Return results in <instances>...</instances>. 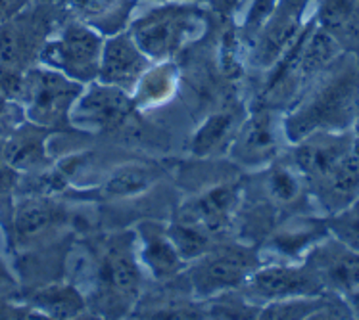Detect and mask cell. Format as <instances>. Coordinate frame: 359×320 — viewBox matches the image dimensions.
<instances>
[{
	"mask_svg": "<svg viewBox=\"0 0 359 320\" xmlns=\"http://www.w3.org/2000/svg\"><path fill=\"white\" fill-rule=\"evenodd\" d=\"M142 278L137 236L129 230L108 234L87 246L74 284L83 291L95 319H123L139 305Z\"/></svg>",
	"mask_w": 359,
	"mask_h": 320,
	"instance_id": "obj_1",
	"label": "cell"
},
{
	"mask_svg": "<svg viewBox=\"0 0 359 320\" xmlns=\"http://www.w3.org/2000/svg\"><path fill=\"white\" fill-rule=\"evenodd\" d=\"M359 117V60L342 52L283 113L292 146L313 132L350 131Z\"/></svg>",
	"mask_w": 359,
	"mask_h": 320,
	"instance_id": "obj_2",
	"label": "cell"
},
{
	"mask_svg": "<svg viewBox=\"0 0 359 320\" xmlns=\"http://www.w3.org/2000/svg\"><path fill=\"white\" fill-rule=\"evenodd\" d=\"M208 12L198 0H165L133 15L127 25L133 41L154 64L173 62L204 35Z\"/></svg>",
	"mask_w": 359,
	"mask_h": 320,
	"instance_id": "obj_3",
	"label": "cell"
},
{
	"mask_svg": "<svg viewBox=\"0 0 359 320\" xmlns=\"http://www.w3.org/2000/svg\"><path fill=\"white\" fill-rule=\"evenodd\" d=\"M264 263L259 248L254 244L223 240L189 263L184 280L189 282L192 295L198 301H205L223 291L238 290Z\"/></svg>",
	"mask_w": 359,
	"mask_h": 320,
	"instance_id": "obj_4",
	"label": "cell"
},
{
	"mask_svg": "<svg viewBox=\"0 0 359 320\" xmlns=\"http://www.w3.org/2000/svg\"><path fill=\"white\" fill-rule=\"evenodd\" d=\"M62 20L52 0H31L0 22V66L25 71L39 64L44 44Z\"/></svg>",
	"mask_w": 359,
	"mask_h": 320,
	"instance_id": "obj_5",
	"label": "cell"
},
{
	"mask_svg": "<svg viewBox=\"0 0 359 320\" xmlns=\"http://www.w3.org/2000/svg\"><path fill=\"white\" fill-rule=\"evenodd\" d=\"M85 85L69 79L43 64H35L23 71L20 106L31 123L58 131L69 127V113Z\"/></svg>",
	"mask_w": 359,
	"mask_h": 320,
	"instance_id": "obj_6",
	"label": "cell"
},
{
	"mask_svg": "<svg viewBox=\"0 0 359 320\" xmlns=\"http://www.w3.org/2000/svg\"><path fill=\"white\" fill-rule=\"evenodd\" d=\"M104 39L85 23L64 18L44 44L39 64L64 73L81 85L98 81Z\"/></svg>",
	"mask_w": 359,
	"mask_h": 320,
	"instance_id": "obj_7",
	"label": "cell"
},
{
	"mask_svg": "<svg viewBox=\"0 0 359 320\" xmlns=\"http://www.w3.org/2000/svg\"><path fill=\"white\" fill-rule=\"evenodd\" d=\"M250 303L264 307L275 301L325 293L321 278L306 263H264L238 288Z\"/></svg>",
	"mask_w": 359,
	"mask_h": 320,
	"instance_id": "obj_8",
	"label": "cell"
},
{
	"mask_svg": "<svg viewBox=\"0 0 359 320\" xmlns=\"http://www.w3.org/2000/svg\"><path fill=\"white\" fill-rule=\"evenodd\" d=\"M280 140L286 142L283 132V111L271 108H248V113L242 119L235 140L229 148V158L236 165L262 171L280 155Z\"/></svg>",
	"mask_w": 359,
	"mask_h": 320,
	"instance_id": "obj_9",
	"label": "cell"
},
{
	"mask_svg": "<svg viewBox=\"0 0 359 320\" xmlns=\"http://www.w3.org/2000/svg\"><path fill=\"white\" fill-rule=\"evenodd\" d=\"M137 109L131 92L95 81L85 85L77 98L69 113V127L87 132L119 131L131 123Z\"/></svg>",
	"mask_w": 359,
	"mask_h": 320,
	"instance_id": "obj_10",
	"label": "cell"
},
{
	"mask_svg": "<svg viewBox=\"0 0 359 320\" xmlns=\"http://www.w3.org/2000/svg\"><path fill=\"white\" fill-rule=\"evenodd\" d=\"M66 207L60 205L52 196L27 194L18 200L10 213L12 240L18 248L33 249L56 238L67 225Z\"/></svg>",
	"mask_w": 359,
	"mask_h": 320,
	"instance_id": "obj_11",
	"label": "cell"
},
{
	"mask_svg": "<svg viewBox=\"0 0 359 320\" xmlns=\"http://www.w3.org/2000/svg\"><path fill=\"white\" fill-rule=\"evenodd\" d=\"M242 202V184H219L205 190L198 196L187 200L179 209L177 217L189 218L202 226L215 242L229 240V234L235 228Z\"/></svg>",
	"mask_w": 359,
	"mask_h": 320,
	"instance_id": "obj_12",
	"label": "cell"
},
{
	"mask_svg": "<svg viewBox=\"0 0 359 320\" xmlns=\"http://www.w3.org/2000/svg\"><path fill=\"white\" fill-rule=\"evenodd\" d=\"M304 263L316 270L325 290L338 293L344 301L359 291V251L332 234L309 249Z\"/></svg>",
	"mask_w": 359,
	"mask_h": 320,
	"instance_id": "obj_13",
	"label": "cell"
},
{
	"mask_svg": "<svg viewBox=\"0 0 359 320\" xmlns=\"http://www.w3.org/2000/svg\"><path fill=\"white\" fill-rule=\"evenodd\" d=\"M137 236V255L140 267L158 284H169L189 267L168 232V225L160 221L144 218L135 226Z\"/></svg>",
	"mask_w": 359,
	"mask_h": 320,
	"instance_id": "obj_14",
	"label": "cell"
},
{
	"mask_svg": "<svg viewBox=\"0 0 359 320\" xmlns=\"http://www.w3.org/2000/svg\"><path fill=\"white\" fill-rule=\"evenodd\" d=\"M325 217H311L308 213L290 215L273 228L267 240L262 244V257L271 253L267 263H302L309 249L329 236Z\"/></svg>",
	"mask_w": 359,
	"mask_h": 320,
	"instance_id": "obj_15",
	"label": "cell"
},
{
	"mask_svg": "<svg viewBox=\"0 0 359 320\" xmlns=\"http://www.w3.org/2000/svg\"><path fill=\"white\" fill-rule=\"evenodd\" d=\"M355 148L353 129L350 131H321L313 132L300 142L292 144L288 158L294 167L306 179V184L316 181L329 171L332 165Z\"/></svg>",
	"mask_w": 359,
	"mask_h": 320,
	"instance_id": "obj_16",
	"label": "cell"
},
{
	"mask_svg": "<svg viewBox=\"0 0 359 320\" xmlns=\"http://www.w3.org/2000/svg\"><path fill=\"white\" fill-rule=\"evenodd\" d=\"M152 64L154 62L140 50L139 44L133 41L129 31L125 29L104 39L98 81L104 85H111V87L133 92L140 77L148 71V67Z\"/></svg>",
	"mask_w": 359,
	"mask_h": 320,
	"instance_id": "obj_17",
	"label": "cell"
},
{
	"mask_svg": "<svg viewBox=\"0 0 359 320\" xmlns=\"http://www.w3.org/2000/svg\"><path fill=\"white\" fill-rule=\"evenodd\" d=\"M309 196L325 217L344 211L359 200V152L353 148L337 165L308 182Z\"/></svg>",
	"mask_w": 359,
	"mask_h": 320,
	"instance_id": "obj_18",
	"label": "cell"
},
{
	"mask_svg": "<svg viewBox=\"0 0 359 320\" xmlns=\"http://www.w3.org/2000/svg\"><path fill=\"white\" fill-rule=\"evenodd\" d=\"M52 132L54 131L25 119L0 144V155L20 175H33L44 171L50 165L48 140Z\"/></svg>",
	"mask_w": 359,
	"mask_h": 320,
	"instance_id": "obj_19",
	"label": "cell"
},
{
	"mask_svg": "<svg viewBox=\"0 0 359 320\" xmlns=\"http://www.w3.org/2000/svg\"><path fill=\"white\" fill-rule=\"evenodd\" d=\"M62 18L75 20L110 36L127 29L139 0H52Z\"/></svg>",
	"mask_w": 359,
	"mask_h": 320,
	"instance_id": "obj_20",
	"label": "cell"
},
{
	"mask_svg": "<svg viewBox=\"0 0 359 320\" xmlns=\"http://www.w3.org/2000/svg\"><path fill=\"white\" fill-rule=\"evenodd\" d=\"M23 303L43 319H95L88 311L87 299L74 282H50L23 295Z\"/></svg>",
	"mask_w": 359,
	"mask_h": 320,
	"instance_id": "obj_21",
	"label": "cell"
},
{
	"mask_svg": "<svg viewBox=\"0 0 359 320\" xmlns=\"http://www.w3.org/2000/svg\"><path fill=\"white\" fill-rule=\"evenodd\" d=\"M246 113L248 109L241 111L233 106L213 111L212 116L205 117L196 132L192 134L191 152L196 158H213V155L229 152Z\"/></svg>",
	"mask_w": 359,
	"mask_h": 320,
	"instance_id": "obj_22",
	"label": "cell"
},
{
	"mask_svg": "<svg viewBox=\"0 0 359 320\" xmlns=\"http://www.w3.org/2000/svg\"><path fill=\"white\" fill-rule=\"evenodd\" d=\"M316 23L359 60V0H317Z\"/></svg>",
	"mask_w": 359,
	"mask_h": 320,
	"instance_id": "obj_23",
	"label": "cell"
},
{
	"mask_svg": "<svg viewBox=\"0 0 359 320\" xmlns=\"http://www.w3.org/2000/svg\"><path fill=\"white\" fill-rule=\"evenodd\" d=\"M179 73L173 62H158L148 67L133 90V100L139 109L158 108L165 104L175 92Z\"/></svg>",
	"mask_w": 359,
	"mask_h": 320,
	"instance_id": "obj_24",
	"label": "cell"
},
{
	"mask_svg": "<svg viewBox=\"0 0 359 320\" xmlns=\"http://www.w3.org/2000/svg\"><path fill=\"white\" fill-rule=\"evenodd\" d=\"M168 232L173 244H175L177 251L181 253V257L187 263L198 259L200 255H204L213 244H217L202 226L192 223L189 218L177 217V215L171 218V223L168 225Z\"/></svg>",
	"mask_w": 359,
	"mask_h": 320,
	"instance_id": "obj_25",
	"label": "cell"
},
{
	"mask_svg": "<svg viewBox=\"0 0 359 320\" xmlns=\"http://www.w3.org/2000/svg\"><path fill=\"white\" fill-rule=\"evenodd\" d=\"M154 181L156 175L152 169L144 165H123L106 179L102 192L108 197H131L150 188Z\"/></svg>",
	"mask_w": 359,
	"mask_h": 320,
	"instance_id": "obj_26",
	"label": "cell"
},
{
	"mask_svg": "<svg viewBox=\"0 0 359 320\" xmlns=\"http://www.w3.org/2000/svg\"><path fill=\"white\" fill-rule=\"evenodd\" d=\"M277 6H279V0H248L246 2L241 23L236 25L242 44H244V50H248V46L254 43L257 33L271 20Z\"/></svg>",
	"mask_w": 359,
	"mask_h": 320,
	"instance_id": "obj_27",
	"label": "cell"
},
{
	"mask_svg": "<svg viewBox=\"0 0 359 320\" xmlns=\"http://www.w3.org/2000/svg\"><path fill=\"white\" fill-rule=\"evenodd\" d=\"M325 221L334 238L359 251V200L344 211L325 217Z\"/></svg>",
	"mask_w": 359,
	"mask_h": 320,
	"instance_id": "obj_28",
	"label": "cell"
},
{
	"mask_svg": "<svg viewBox=\"0 0 359 320\" xmlns=\"http://www.w3.org/2000/svg\"><path fill=\"white\" fill-rule=\"evenodd\" d=\"M23 121H25V113H23L20 102L0 95V144Z\"/></svg>",
	"mask_w": 359,
	"mask_h": 320,
	"instance_id": "obj_29",
	"label": "cell"
},
{
	"mask_svg": "<svg viewBox=\"0 0 359 320\" xmlns=\"http://www.w3.org/2000/svg\"><path fill=\"white\" fill-rule=\"evenodd\" d=\"M23 71L12 69V67L0 66V95L12 98L20 102V92H22Z\"/></svg>",
	"mask_w": 359,
	"mask_h": 320,
	"instance_id": "obj_30",
	"label": "cell"
},
{
	"mask_svg": "<svg viewBox=\"0 0 359 320\" xmlns=\"http://www.w3.org/2000/svg\"><path fill=\"white\" fill-rule=\"evenodd\" d=\"M15 298H20V286H18V280H15L14 274L10 272L4 259L0 257V303L14 301Z\"/></svg>",
	"mask_w": 359,
	"mask_h": 320,
	"instance_id": "obj_31",
	"label": "cell"
},
{
	"mask_svg": "<svg viewBox=\"0 0 359 320\" xmlns=\"http://www.w3.org/2000/svg\"><path fill=\"white\" fill-rule=\"evenodd\" d=\"M213 14H217L221 20L233 22L235 15L244 10L248 0H205Z\"/></svg>",
	"mask_w": 359,
	"mask_h": 320,
	"instance_id": "obj_32",
	"label": "cell"
},
{
	"mask_svg": "<svg viewBox=\"0 0 359 320\" xmlns=\"http://www.w3.org/2000/svg\"><path fill=\"white\" fill-rule=\"evenodd\" d=\"M31 0H0V22L8 20L10 15L20 12L25 4H29Z\"/></svg>",
	"mask_w": 359,
	"mask_h": 320,
	"instance_id": "obj_33",
	"label": "cell"
},
{
	"mask_svg": "<svg viewBox=\"0 0 359 320\" xmlns=\"http://www.w3.org/2000/svg\"><path fill=\"white\" fill-rule=\"evenodd\" d=\"M198 2H200V0H198Z\"/></svg>",
	"mask_w": 359,
	"mask_h": 320,
	"instance_id": "obj_34",
	"label": "cell"
}]
</instances>
